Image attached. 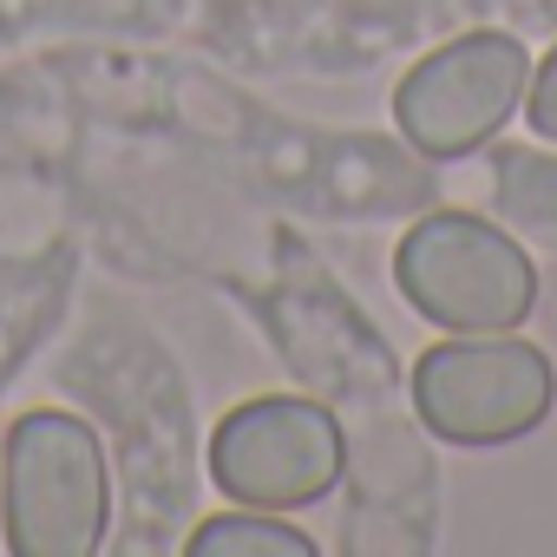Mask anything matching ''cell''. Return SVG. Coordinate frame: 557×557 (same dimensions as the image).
I'll return each instance as SVG.
<instances>
[{
  "mask_svg": "<svg viewBox=\"0 0 557 557\" xmlns=\"http://www.w3.org/2000/svg\"><path fill=\"white\" fill-rule=\"evenodd\" d=\"M197 550H309V537L283 531L275 518H210L197 531Z\"/></svg>",
  "mask_w": 557,
  "mask_h": 557,
  "instance_id": "cell-7",
  "label": "cell"
},
{
  "mask_svg": "<svg viewBox=\"0 0 557 557\" xmlns=\"http://www.w3.org/2000/svg\"><path fill=\"white\" fill-rule=\"evenodd\" d=\"M531 125H537L544 138H557V53L544 60V73H537V86H531Z\"/></svg>",
  "mask_w": 557,
  "mask_h": 557,
  "instance_id": "cell-8",
  "label": "cell"
},
{
  "mask_svg": "<svg viewBox=\"0 0 557 557\" xmlns=\"http://www.w3.org/2000/svg\"><path fill=\"white\" fill-rule=\"evenodd\" d=\"M518 99H524V47L479 34V40H459L407 73L400 125L426 158H459V151L485 145L511 119Z\"/></svg>",
  "mask_w": 557,
  "mask_h": 557,
  "instance_id": "cell-5",
  "label": "cell"
},
{
  "mask_svg": "<svg viewBox=\"0 0 557 557\" xmlns=\"http://www.w3.org/2000/svg\"><path fill=\"white\" fill-rule=\"evenodd\" d=\"M400 289L426 322L485 335V329L524 322L537 275L505 230L459 216V210H440L400 243Z\"/></svg>",
  "mask_w": 557,
  "mask_h": 557,
  "instance_id": "cell-1",
  "label": "cell"
},
{
  "mask_svg": "<svg viewBox=\"0 0 557 557\" xmlns=\"http://www.w3.org/2000/svg\"><path fill=\"white\" fill-rule=\"evenodd\" d=\"M498 197H505V210H511L531 236L557 243V158L511 151V158L498 164Z\"/></svg>",
  "mask_w": 557,
  "mask_h": 557,
  "instance_id": "cell-6",
  "label": "cell"
},
{
  "mask_svg": "<svg viewBox=\"0 0 557 557\" xmlns=\"http://www.w3.org/2000/svg\"><path fill=\"white\" fill-rule=\"evenodd\" d=\"M420 420L459 446L518 440L550 413V368L518 342H453L433 348L413 374Z\"/></svg>",
  "mask_w": 557,
  "mask_h": 557,
  "instance_id": "cell-3",
  "label": "cell"
},
{
  "mask_svg": "<svg viewBox=\"0 0 557 557\" xmlns=\"http://www.w3.org/2000/svg\"><path fill=\"white\" fill-rule=\"evenodd\" d=\"M106 524L99 440L66 413H27L8 440V531L34 557L92 550Z\"/></svg>",
  "mask_w": 557,
  "mask_h": 557,
  "instance_id": "cell-2",
  "label": "cell"
},
{
  "mask_svg": "<svg viewBox=\"0 0 557 557\" xmlns=\"http://www.w3.org/2000/svg\"><path fill=\"white\" fill-rule=\"evenodd\" d=\"M210 472L223 492L256 505L322 498L342 472V433L309 400H256L236 407L210 440Z\"/></svg>",
  "mask_w": 557,
  "mask_h": 557,
  "instance_id": "cell-4",
  "label": "cell"
}]
</instances>
